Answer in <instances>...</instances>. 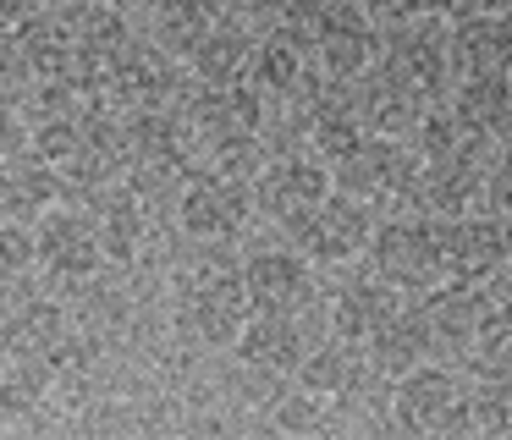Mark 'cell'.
I'll return each instance as SVG.
<instances>
[{
	"label": "cell",
	"instance_id": "cell-2",
	"mask_svg": "<svg viewBox=\"0 0 512 440\" xmlns=\"http://www.w3.org/2000/svg\"><path fill=\"white\" fill-rule=\"evenodd\" d=\"M171 220H177V231L188 242H226V248H237V237L259 220L254 182H237V176L193 165L177 204H171Z\"/></svg>",
	"mask_w": 512,
	"mask_h": 440
},
{
	"label": "cell",
	"instance_id": "cell-3",
	"mask_svg": "<svg viewBox=\"0 0 512 440\" xmlns=\"http://www.w3.org/2000/svg\"><path fill=\"white\" fill-rule=\"evenodd\" d=\"M391 418L413 440L474 435V424H468V380L457 369H441V363H419L391 391Z\"/></svg>",
	"mask_w": 512,
	"mask_h": 440
},
{
	"label": "cell",
	"instance_id": "cell-10",
	"mask_svg": "<svg viewBox=\"0 0 512 440\" xmlns=\"http://www.w3.org/2000/svg\"><path fill=\"white\" fill-rule=\"evenodd\" d=\"M375 226H380V209L358 204V198H347V193H331L287 242L309 264H353L358 253H369Z\"/></svg>",
	"mask_w": 512,
	"mask_h": 440
},
{
	"label": "cell",
	"instance_id": "cell-9",
	"mask_svg": "<svg viewBox=\"0 0 512 440\" xmlns=\"http://www.w3.org/2000/svg\"><path fill=\"white\" fill-rule=\"evenodd\" d=\"M413 171H419V154H413L408 143L375 138V132H369L364 143H353V149L331 165V187L347 198H358V204H369V209H380L386 198L408 193Z\"/></svg>",
	"mask_w": 512,
	"mask_h": 440
},
{
	"label": "cell",
	"instance_id": "cell-18",
	"mask_svg": "<svg viewBox=\"0 0 512 440\" xmlns=\"http://www.w3.org/2000/svg\"><path fill=\"white\" fill-rule=\"evenodd\" d=\"M34 11H39L34 0H0V33H17Z\"/></svg>",
	"mask_w": 512,
	"mask_h": 440
},
{
	"label": "cell",
	"instance_id": "cell-13",
	"mask_svg": "<svg viewBox=\"0 0 512 440\" xmlns=\"http://www.w3.org/2000/svg\"><path fill=\"white\" fill-rule=\"evenodd\" d=\"M61 204V176L50 160H39L34 149L0 160V220H17V226H34L45 209Z\"/></svg>",
	"mask_w": 512,
	"mask_h": 440
},
{
	"label": "cell",
	"instance_id": "cell-17",
	"mask_svg": "<svg viewBox=\"0 0 512 440\" xmlns=\"http://www.w3.org/2000/svg\"><path fill=\"white\" fill-rule=\"evenodd\" d=\"M28 149V121L12 99H0V160H12V154Z\"/></svg>",
	"mask_w": 512,
	"mask_h": 440
},
{
	"label": "cell",
	"instance_id": "cell-16",
	"mask_svg": "<svg viewBox=\"0 0 512 440\" xmlns=\"http://www.w3.org/2000/svg\"><path fill=\"white\" fill-rule=\"evenodd\" d=\"M34 88V72H28V55L17 44V33H0V99H23Z\"/></svg>",
	"mask_w": 512,
	"mask_h": 440
},
{
	"label": "cell",
	"instance_id": "cell-6",
	"mask_svg": "<svg viewBox=\"0 0 512 440\" xmlns=\"http://www.w3.org/2000/svg\"><path fill=\"white\" fill-rule=\"evenodd\" d=\"M34 259L50 286H89L105 270V248H100V231H94L89 209H78V204L45 209L34 220Z\"/></svg>",
	"mask_w": 512,
	"mask_h": 440
},
{
	"label": "cell",
	"instance_id": "cell-1",
	"mask_svg": "<svg viewBox=\"0 0 512 440\" xmlns=\"http://www.w3.org/2000/svg\"><path fill=\"white\" fill-rule=\"evenodd\" d=\"M171 303L177 319L204 347H237L243 325L254 319L243 292V259L226 242H188L171 264Z\"/></svg>",
	"mask_w": 512,
	"mask_h": 440
},
{
	"label": "cell",
	"instance_id": "cell-15",
	"mask_svg": "<svg viewBox=\"0 0 512 440\" xmlns=\"http://www.w3.org/2000/svg\"><path fill=\"white\" fill-rule=\"evenodd\" d=\"M452 55L463 66V77H501L512 66V28L507 22H463L452 33Z\"/></svg>",
	"mask_w": 512,
	"mask_h": 440
},
{
	"label": "cell",
	"instance_id": "cell-7",
	"mask_svg": "<svg viewBox=\"0 0 512 440\" xmlns=\"http://www.w3.org/2000/svg\"><path fill=\"white\" fill-rule=\"evenodd\" d=\"M243 292L254 314L298 319L320 303V275H314V264L292 242H276V248L243 253Z\"/></svg>",
	"mask_w": 512,
	"mask_h": 440
},
{
	"label": "cell",
	"instance_id": "cell-4",
	"mask_svg": "<svg viewBox=\"0 0 512 440\" xmlns=\"http://www.w3.org/2000/svg\"><path fill=\"white\" fill-rule=\"evenodd\" d=\"M331 193H336V187H331V165H325L320 154H309V149L276 154V160H265V165H259V176H254V209H259V220L281 226L287 237Z\"/></svg>",
	"mask_w": 512,
	"mask_h": 440
},
{
	"label": "cell",
	"instance_id": "cell-12",
	"mask_svg": "<svg viewBox=\"0 0 512 440\" xmlns=\"http://www.w3.org/2000/svg\"><path fill=\"white\" fill-rule=\"evenodd\" d=\"M314 330L298 319H281V314H254L243 325V336H237V358L248 363V369H265V374H298V363L314 352Z\"/></svg>",
	"mask_w": 512,
	"mask_h": 440
},
{
	"label": "cell",
	"instance_id": "cell-21",
	"mask_svg": "<svg viewBox=\"0 0 512 440\" xmlns=\"http://www.w3.org/2000/svg\"><path fill=\"white\" fill-rule=\"evenodd\" d=\"M496 440H512V435H496Z\"/></svg>",
	"mask_w": 512,
	"mask_h": 440
},
{
	"label": "cell",
	"instance_id": "cell-14",
	"mask_svg": "<svg viewBox=\"0 0 512 440\" xmlns=\"http://www.w3.org/2000/svg\"><path fill=\"white\" fill-rule=\"evenodd\" d=\"M259 50V33L243 28L237 17H221L199 44L188 50V77L193 83H248V66H254Z\"/></svg>",
	"mask_w": 512,
	"mask_h": 440
},
{
	"label": "cell",
	"instance_id": "cell-11",
	"mask_svg": "<svg viewBox=\"0 0 512 440\" xmlns=\"http://www.w3.org/2000/svg\"><path fill=\"white\" fill-rule=\"evenodd\" d=\"M441 248H446V275L463 286H479L490 270H501L512 259V220L507 215L441 220Z\"/></svg>",
	"mask_w": 512,
	"mask_h": 440
},
{
	"label": "cell",
	"instance_id": "cell-5",
	"mask_svg": "<svg viewBox=\"0 0 512 440\" xmlns=\"http://www.w3.org/2000/svg\"><path fill=\"white\" fill-rule=\"evenodd\" d=\"M369 270L386 286H435L446 275L441 220L424 215H380L369 237Z\"/></svg>",
	"mask_w": 512,
	"mask_h": 440
},
{
	"label": "cell",
	"instance_id": "cell-8",
	"mask_svg": "<svg viewBox=\"0 0 512 440\" xmlns=\"http://www.w3.org/2000/svg\"><path fill=\"white\" fill-rule=\"evenodd\" d=\"M309 50H314V66H320L325 83H353V77H364L375 66L380 33H375L364 6H353V0H325L309 22Z\"/></svg>",
	"mask_w": 512,
	"mask_h": 440
},
{
	"label": "cell",
	"instance_id": "cell-20",
	"mask_svg": "<svg viewBox=\"0 0 512 440\" xmlns=\"http://www.w3.org/2000/svg\"><path fill=\"white\" fill-rule=\"evenodd\" d=\"M507 286H512V259H507Z\"/></svg>",
	"mask_w": 512,
	"mask_h": 440
},
{
	"label": "cell",
	"instance_id": "cell-19",
	"mask_svg": "<svg viewBox=\"0 0 512 440\" xmlns=\"http://www.w3.org/2000/svg\"><path fill=\"white\" fill-rule=\"evenodd\" d=\"M39 11H67V6H78V0H34Z\"/></svg>",
	"mask_w": 512,
	"mask_h": 440
}]
</instances>
